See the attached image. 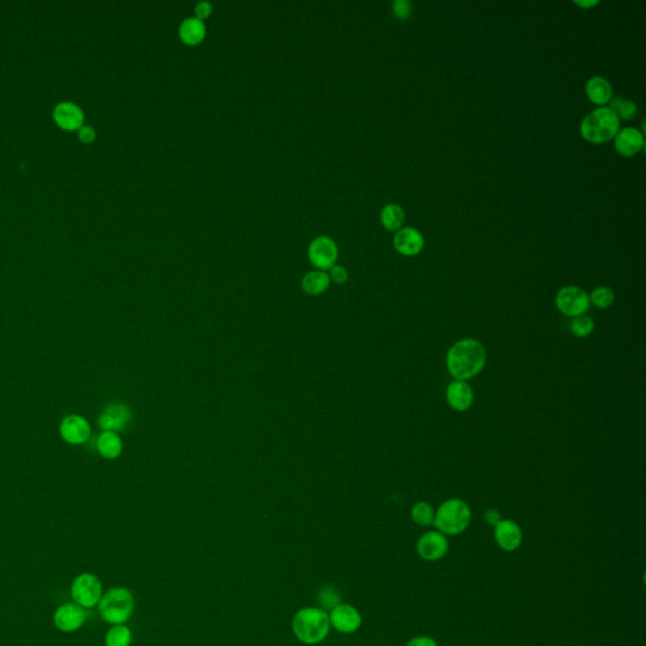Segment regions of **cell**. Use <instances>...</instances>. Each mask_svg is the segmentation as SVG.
Wrapping results in <instances>:
<instances>
[{
  "mask_svg": "<svg viewBox=\"0 0 646 646\" xmlns=\"http://www.w3.org/2000/svg\"><path fill=\"white\" fill-rule=\"evenodd\" d=\"M488 361L486 348L475 338H462L447 353L445 365L455 380L467 381L483 370Z\"/></svg>",
  "mask_w": 646,
  "mask_h": 646,
  "instance_id": "cell-1",
  "label": "cell"
},
{
  "mask_svg": "<svg viewBox=\"0 0 646 646\" xmlns=\"http://www.w3.org/2000/svg\"><path fill=\"white\" fill-rule=\"evenodd\" d=\"M293 634L302 644L316 645L322 642L329 633V614L318 607H305L294 615Z\"/></svg>",
  "mask_w": 646,
  "mask_h": 646,
  "instance_id": "cell-2",
  "label": "cell"
},
{
  "mask_svg": "<svg viewBox=\"0 0 646 646\" xmlns=\"http://www.w3.org/2000/svg\"><path fill=\"white\" fill-rule=\"evenodd\" d=\"M620 130V119L609 108H598L583 118L579 133L591 144H604L615 138Z\"/></svg>",
  "mask_w": 646,
  "mask_h": 646,
  "instance_id": "cell-3",
  "label": "cell"
},
{
  "mask_svg": "<svg viewBox=\"0 0 646 646\" xmlns=\"http://www.w3.org/2000/svg\"><path fill=\"white\" fill-rule=\"evenodd\" d=\"M471 519L472 512L464 500L450 499L436 510L433 525L445 536H458L469 528Z\"/></svg>",
  "mask_w": 646,
  "mask_h": 646,
  "instance_id": "cell-4",
  "label": "cell"
},
{
  "mask_svg": "<svg viewBox=\"0 0 646 646\" xmlns=\"http://www.w3.org/2000/svg\"><path fill=\"white\" fill-rule=\"evenodd\" d=\"M134 611V597L128 588L115 587L103 595L99 602V612L110 625H122Z\"/></svg>",
  "mask_w": 646,
  "mask_h": 646,
  "instance_id": "cell-5",
  "label": "cell"
},
{
  "mask_svg": "<svg viewBox=\"0 0 646 646\" xmlns=\"http://www.w3.org/2000/svg\"><path fill=\"white\" fill-rule=\"evenodd\" d=\"M555 305L562 315L574 318L587 315L591 307L590 296L585 289L576 286H567L558 291L555 296Z\"/></svg>",
  "mask_w": 646,
  "mask_h": 646,
  "instance_id": "cell-6",
  "label": "cell"
},
{
  "mask_svg": "<svg viewBox=\"0 0 646 646\" xmlns=\"http://www.w3.org/2000/svg\"><path fill=\"white\" fill-rule=\"evenodd\" d=\"M71 595L75 604L84 609H91L103 597V585L95 574H81L72 582Z\"/></svg>",
  "mask_w": 646,
  "mask_h": 646,
  "instance_id": "cell-7",
  "label": "cell"
},
{
  "mask_svg": "<svg viewBox=\"0 0 646 646\" xmlns=\"http://www.w3.org/2000/svg\"><path fill=\"white\" fill-rule=\"evenodd\" d=\"M308 259L318 270H329L338 259V248L329 236H318L310 244Z\"/></svg>",
  "mask_w": 646,
  "mask_h": 646,
  "instance_id": "cell-8",
  "label": "cell"
},
{
  "mask_svg": "<svg viewBox=\"0 0 646 646\" xmlns=\"http://www.w3.org/2000/svg\"><path fill=\"white\" fill-rule=\"evenodd\" d=\"M331 626L342 634H353L359 630L362 617L357 609L348 604H338L329 615Z\"/></svg>",
  "mask_w": 646,
  "mask_h": 646,
  "instance_id": "cell-9",
  "label": "cell"
},
{
  "mask_svg": "<svg viewBox=\"0 0 646 646\" xmlns=\"http://www.w3.org/2000/svg\"><path fill=\"white\" fill-rule=\"evenodd\" d=\"M417 550L421 558L426 561H439L448 552V540L445 534L438 531H428L419 538Z\"/></svg>",
  "mask_w": 646,
  "mask_h": 646,
  "instance_id": "cell-10",
  "label": "cell"
},
{
  "mask_svg": "<svg viewBox=\"0 0 646 646\" xmlns=\"http://www.w3.org/2000/svg\"><path fill=\"white\" fill-rule=\"evenodd\" d=\"M85 610L77 604H61L53 616L56 628L63 633H72L79 630L85 623Z\"/></svg>",
  "mask_w": 646,
  "mask_h": 646,
  "instance_id": "cell-11",
  "label": "cell"
},
{
  "mask_svg": "<svg viewBox=\"0 0 646 646\" xmlns=\"http://www.w3.org/2000/svg\"><path fill=\"white\" fill-rule=\"evenodd\" d=\"M393 244L395 251L404 256H417L424 248V238L414 227H402L394 235Z\"/></svg>",
  "mask_w": 646,
  "mask_h": 646,
  "instance_id": "cell-12",
  "label": "cell"
},
{
  "mask_svg": "<svg viewBox=\"0 0 646 646\" xmlns=\"http://www.w3.org/2000/svg\"><path fill=\"white\" fill-rule=\"evenodd\" d=\"M62 438L71 445H82L91 436V428L89 422L80 415H68L60 426Z\"/></svg>",
  "mask_w": 646,
  "mask_h": 646,
  "instance_id": "cell-13",
  "label": "cell"
},
{
  "mask_svg": "<svg viewBox=\"0 0 646 646\" xmlns=\"http://www.w3.org/2000/svg\"><path fill=\"white\" fill-rule=\"evenodd\" d=\"M616 152L622 157H634L644 149L645 137L636 128H625L619 130L614 138Z\"/></svg>",
  "mask_w": 646,
  "mask_h": 646,
  "instance_id": "cell-14",
  "label": "cell"
},
{
  "mask_svg": "<svg viewBox=\"0 0 646 646\" xmlns=\"http://www.w3.org/2000/svg\"><path fill=\"white\" fill-rule=\"evenodd\" d=\"M132 421V412L130 409L120 404V403H114L105 409L104 413L100 415L99 418V427L111 432L116 431H122L128 427L129 422Z\"/></svg>",
  "mask_w": 646,
  "mask_h": 646,
  "instance_id": "cell-15",
  "label": "cell"
},
{
  "mask_svg": "<svg viewBox=\"0 0 646 646\" xmlns=\"http://www.w3.org/2000/svg\"><path fill=\"white\" fill-rule=\"evenodd\" d=\"M494 536L498 545L505 552L517 550L523 543L521 528L510 519H502L495 526Z\"/></svg>",
  "mask_w": 646,
  "mask_h": 646,
  "instance_id": "cell-16",
  "label": "cell"
},
{
  "mask_svg": "<svg viewBox=\"0 0 646 646\" xmlns=\"http://www.w3.org/2000/svg\"><path fill=\"white\" fill-rule=\"evenodd\" d=\"M445 399L448 405L456 412H466L469 410L474 400L475 394L467 381L462 380H453L451 384L447 386Z\"/></svg>",
  "mask_w": 646,
  "mask_h": 646,
  "instance_id": "cell-17",
  "label": "cell"
},
{
  "mask_svg": "<svg viewBox=\"0 0 646 646\" xmlns=\"http://www.w3.org/2000/svg\"><path fill=\"white\" fill-rule=\"evenodd\" d=\"M53 119L58 127L65 130H79L84 125L85 115L79 105L71 101H63L56 105Z\"/></svg>",
  "mask_w": 646,
  "mask_h": 646,
  "instance_id": "cell-18",
  "label": "cell"
},
{
  "mask_svg": "<svg viewBox=\"0 0 646 646\" xmlns=\"http://www.w3.org/2000/svg\"><path fill=\"white\" fill-rule=\"evenodd\" d=\"M585 95L592 104L600 108L607 106L612 100V86L602 76H593L585 82Z\"/></svg>",
  "mask_w": 646,
  "mask_h": 646,
  "instance_id": "cell-19",
  "label": "cell"
},
{
  "mask_svg": "<svg viewBox=\"0 0 646 646\" xmlns=\"http://www.w3.org/2000/svg\"><path fill=\"white\" fill-rule=\"evenodd\" d=\"M178 36L184 44L197 46L206 37V25L196 17L183 19L178 28Z\"/></svg>",
  "mask_w": 646,
  "mask_h": 646,
  "instance_id": "cell-20",
  "label": "cell"
},
{
  "mask_svg": "<svg viewBox=\"0 0 646 646\" xmlns=\"http://www.w3.org/2000/svg\"><path fill=\"white\" fill-rule=\"evenodd\" d=\"M98 451L103 457L108 460H115L122 455V441L118 433L106 431L99 436L98 442H96Z\"/></svg>",
  "mask_w": 646,
  "mask_h": 646,
  "instance_id": "cell-21",
  "label": "cell"
},
{
  "mask_svg": "<svg viewBox=\"0 0 646 646\" xmlns=\"http://www.w3.org/2000/svg\"><path fill=\"white\" fill-rule=\"evenodd\" d=\"M331 279L324 270H312L303 277L302 289L310 296H317L329 288Z\"/></svg>",
  "mask_w": 646,
  "mask_h": 646,
  "instance_id": "cell-22",
  "label": "cell"
},
{
  "mask_svg": "<svg viewBox=\"0 0 646 646\" xmlns=\"http://www.w3.org/2000/svg\"><path fill=\"white\" fill-rule=\"evenodd\" d=\"M405 221V213L402 206L396 203H388L380 213V222L389 232H398L402 229Z\"/></svg>",
  "mask_w": 646,
  "mask_h": 646,
  "instance_id": "cell-23",
  "label": "cell"
},
{
  "mask_svg": "<svg viewBox=\"0 0 646 646\" xmlns=\"http://www.w3.org/2000/svg\"><path fill=\"white\" fill-rule=\"evenodd\" d=\"M132 641V630L125 625H114L105 636L106 646H130Z\"/></svg>",
  "mask_w": 646,
  "mask_h": 646,
  "instance_id": "cell-24",
  "label": "cell"
},
{
  "mask_svg": "<svg viewBox=\"0 0 646 646\" xmlns=\"http://www.w3.org/2000/svg\"><path fill=\"white\" fill-rule=\"evenodd\" d=\"M410 515L415 524L419 526H431L434 523L436 510L427 501H419L412 507Z\"/></svg>",
  "mask_w": 646,
  "mask_h": 646,
  "instance_id": "cell-25",
  "label": "cell"
},
{
  "mask_svg": "<svg viewBox=\"0 0 646 646\" xmlns=\"http://www.w3.org/2000/svg\"><path fill=\"white\" fill-rule=\"evenodd\" d=\"M614 113H615L616 116L621 120H630L635 118V115L638 114V106L634 104V101L631 100H628V99L619 98L612 99L610 101V106H609Z\"/></svg>",
  "mask_w": 646,
  "mask_h": 646,
  "instance_id": "cell-26",
  "label": "cell"
},
{
  "mask_svg": "<svg viewBox=\"0 0 646 646\" xmlns=\"http://www.w3.org/2000/svg\"><path fill=\"white\" fill-rule=\"evenodd\" d=\"M590 296L591 305L600 310H607L615 303V293L609 287H597L592 291Z\"/></svg>",
  "mask_w": 646,
  "mask_h": 646,
  "instance_id": "cell-27",
  "label": "cell"
},
{
  "mask_svg": "<svg viewBox=\"0 0 646 646\" xmlns=\"http://www.w3.org/2000/svg\"><path fill=\"white\" fill-rule=\"evenodd\" d=\"M569 329H571L572 335L578 338H585L592 335V332L595 331V322L588 315H582L578 317L572 318Z\"/></svg>",
  "mask_w": 646,
  "mask_h": 646,
  "instance_id": "cell-28",
  "label": "cell"
},
{
  "mask_svg": "<svg viewBox=\"0 0 646 646\" xmlns=\"http://www.w3.org/2000/svg\"><path fill=\"white\" fill-rule=\"evenodd\" d=\"M318 598H319V602H321L324 609H331L332 610L335 606L341 604L338 595L332 588H327V587L322 588L319 591Z\"/></svg>",
  "mask_w": 646,
  "mask_h": 646,
  "instance_id": "cell-29",
  "label": "cell"
},
{
  "mask_svg": "<svg viewBox=\"0 0 646 646\" xmlns=\"http://www.w3.org/2000/svg\"><path fill=\"white\" fill-rule=\"evenodd\" d=\"M391 11L395 18L405 20L412 15V3L408 0H396L391 4Z\"/></svg>",
  "mask_w": 646,
  "mask_h": 646,
  "instance_id": "cell-30",
  "label": "cell"
},
{
  "mask_svg": "<svg viewBox=\"0 0 646 646\" xmlns=\"http://www.w3.org/2000/svg\"><path fill=\"white\" fill-rule=\"evenodd\" d=\"M329 279L335 281L337 284H343L348 279V272L346 268H343L342 265H337V264L329 269Z\"/></svg>",
  "mask_w": 646,
  "mask_h": 646,
  "instance_id": "cell-31",
  "label": "cell"
},
{
  "mask_svg": "<svg viewBox=\"0 0 646 646\" xmlns=\"http://www.w3.org/2000/svg\"><path fill=\"white\" fill-rule=\"evenodd\" d=\"M213 11H214L213 4L210 1H200L195 6V17L202 20V22H205L206 19L211 17Z\"/></svg>",
  "mask_w": 646,
  "mask_h": 646,
  "instance_id": "cell-32",
  "label": "cell"
},
{
  "mask_svg": "<svg viewBox=\"0 0 646 646\" xmlns=\"http://www.w3.org/2000/svg\"><path fill=\"white\" fill-rule=\"evenodd\" d=\"M77 134H79L80 141H84L86 144L92 143V141H95V138H96V132H95V129L90 127V125H82V127L79 129Z\"/></svg>",
  "mask_w": 646,
  "mask_h": 646,
  "instance_id": "cell-33",
  "label": "cell"
},
{
  "mask_svg": "<svg viewBox=\"0 0 646 646\" xmlns=\"http://www.w3.org/2000/svg\"><path fill=\"white\" fill-rule=\"evenodd\" d=\"M485 520H486V523H488V525H491V526H494L495 528V526L499 524L501 520H502V517H501V512H499V510H496V509H488V510H486V512H485Z\"/></svg>",
  "mask_w": 646,
  "mask_h": 646,
  "instance_id": "cell-34",
  "label": "cell"
},
{
  "mask_svg": "<svg viewBox=\"0 0 646 646\" xmlns=\"http://www.w3.org/2000/svg\"><path fill=\"white\" fill-rule=\"evenodd\" d=\"M405 646H438L437 641L429 638V636H417L414 639L409 641Z\"/></svg>",
  "mask_w": 646,
  "mask_h": 646,
  "instance_id": "cell-35",
  "label": "cell"
},
{
  "mask_svg": "<svg viewBox=\"0 0 646 646\" xmlns=\"http://www.w3.org/2000/svg\"><path fill=\"white\" fill-rule=\"evenodd\" d=\"M574 6H579L582 9H591L593 6H598L600 1L598 0H578V1H574Z\"/></svg>",
  "mask_w": 646,
  "mask_h": 646,
  "instance_id": "cell-36",
  "label": "cell"
}]
</instances>
